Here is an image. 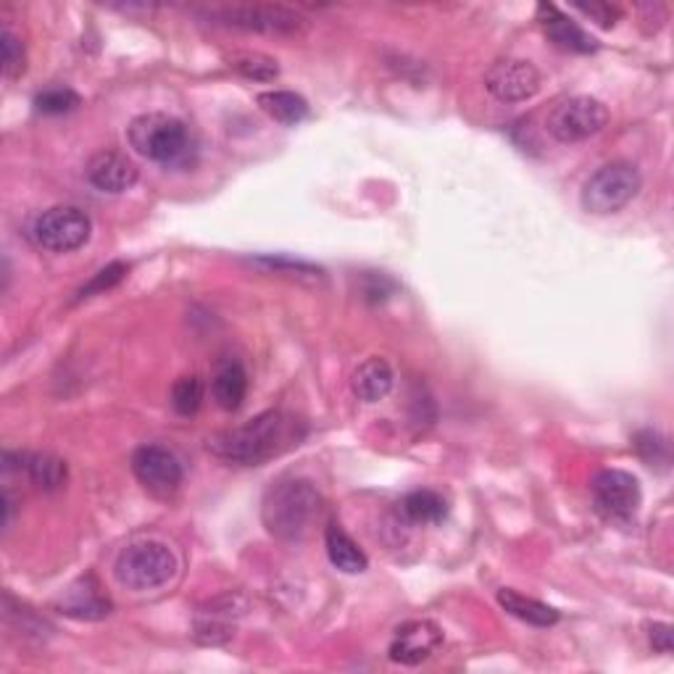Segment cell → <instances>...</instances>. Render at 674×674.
Returning <instances> with one entry per match:
<instances>
[{
	"label": "cell",
	"instance_id": "cell-6",
	"mask_svg": "<svg viewBox=\"0 0 674 674\" xmlns=\"http://www.w3.org/2000/svg\"><path fill=\"white\" fill-rule=\"evenodd\" d=\"M209 19L217 24L232 27V30L243 32H261V34H293L306 32V17L285 6H222V9L209 11Z\"/></svg>",
	"mask_w": 674,
	"mask_h": 674
},
{
	"label": "cell",
	"instance_id": "cell-27",
	"mask_svg": "<svg viewBox=\"0 0 674 674\" xmlns=\"http://www.w3.org/2000/svg\"><path fill=\"white\" fill-rule=\"evenodd\" d=\"M34 105H38V111H42V113H69L80 105V95L69 88H53V90L40 92Z\"/></svg>",
	"mask_w": 674,
	"mask_h": 674
},
{
	"label": "cell",
	"instance_id": "cell-19",
	"mask_svg": "<svg viewBox=\"0 0 674 674\" xmlns=\"http://www.w3.org/2000/svg\"><path fill=\"white\" fill-rule=\"evenodd\" d=\"M21 472H27L40 491H59L69 480L67 461L51 453H21Z\"/></svg>",
	"mask_w": 674,
	"mask_h": 674
},
{
	"label": "cell",
	"instance_id": "cell-12",
	"mask_svg": "<svg viewBox=\"0 0 674 674\" xmlns=\"http://www.w3.org/2000/svg\"><path fill=\"white\" fill-rule=\"evenodd\" d=\"M443 645V630L430 620H411L395 630L393 643H390V658L395 664L416 666L435 654Z\"/></svg>",
	"mask_w": 674,
	"mask_h": 674
},
{
	"label": "cell",
	"instance_id": "cell-29",
	"mask_svg": "<svg viewBox=\"0 0 674 674\" xmlns=\"http://www.w3.org/2000/svg\"><path fill=\"white\" fill-rule=\"evenodd\" d=\"M577 9L585 13V17H591L595 24H601L603 30H612L616 24V19H620V9H614V6L608 3H577Z\"/></svg>",
	"mask_w": 674,
	"mask_h": 674
},
{
	"label": "cell",
	"instance_id": "cell-20",
	"mask_svg": "<svg viewBox=\"0 0 674 674\" xmlns=\"http://www.w3.org/2000/svg\"><path fill=\"white\" fill-rule=\"evenodd\" d=\"M449 514V503L435 491H414L399 503V516L409 524H437Z\"/></svg>",
	"mask_w": 674,
	"mask_h": 674
},
{
	"label": "cell",
	"instance_id": "cell-24",
	"mask_svg": "<svg viewBox=\"0 0 674 674\" xmlns=\"http://www.w3.org/2000/svg\"><path fill=\"white\" fill-rule=\"evenodd\" d=\"M203 403V382L195 374L180 378L172 388V406L180 416H193L198 414Z\"/></svg>",
	"mask_w": 674,
	"mask_h": 674
},
{
	"label": "cell",
	"instance_id": "cell-1",
	"mask_svg": "<svg viewBox=\"0 0 674 674\" xmlns=\"http://www.w3.org/2000/svg\"><path fill=\"white\" fill-rule=\"evenodd\" d=\"M306 435V427L288 411H264L243 427L217 432L209 437L214 456L240 466H261L282 453L295 449Z\"/></svg>",
	"mask_w": 674,
	"mask_h": 674
},
{
	"label": "cell",
	"instance_id": "cell-17",
	"mask_svg": "<svg viewBox=\"0 0 674 674\" xmlns=\"http://www.w3.org/2000/svg\"><path fill=\"white\" fill-rule=\"evenodd\" d=\"M211 393H214L219 409L238 411L243 406L248 395V372L243 364L240 361H227V364L219 366L214 382H211Z\"/></svg>",
	"mask_w": 674,
	"mask_h": 674
},
{
	"label": "cell",
	"instance_id": "cell-23",
	"mask_svg": "<svg viewBox=\"0 0 674 674\" xmlns=\"http://www.w3.org/2000/svg\"><path fill=\"white\" fill-rule=\"evenodd\" d=\"M230 67L253 82H272L280 74L276 61L264 53H235L230 56Z\"/></svg>",
	"mask_w": 674,
	"mask_h": 674
},
{
	"label": "cell",
	"instance_id": "cell-21",
	"mask_svg": "<svg viewBox=\"0 0 674 674\" xmlns=\"http://www.w3.org/2000/svg\"><path fill=\"white\" fill-rule=\"evenodd\" d=\"M261 111L269 113L274 122L280 124H301L303 119H309V103L306 98L298 95L293 90H269L259 95Z\"/></svg>",
	"mask_w": 674,
	"mask_h": 674
},
{
	"label": "cell",
	"instance_id": "cell-11",
	"mask_svg": "<svg viewBox=\"0 0 674 674\" xmlns=\"http://www.w3.org/2000/svg\"><path fill=\"white\" fill-rule=\"evenodd\" d=\"M132 472L145 491L161 495V499L172 495L182 482L180 459L161 445H143V449L134 451Z\"/></svg>",
	"mask_w": 674,
	"mask_h": 674
},
{
	"label": "cell",
	"instance_id": "cell-26",
	"mask_svg": "<svg viewBox=\"0 0 674 674\" xmlns=\"http://www.w3.org/2000/svg\"><path fill=\"white\" fill-rule=\"evenodd\" d=\"M0 48H3V77L6 80H17V77L24 72V46H21L17 34L11 30H3L0 34Z\"/></svg>",
	"mask_w": 674,
	"mask_h": 674
},
{
	"label": "cell",
	"instance_id": "cell-8",
	"mask_svg": "<svg viewBox=\"0 0 674 674\" xmlns=\"http://www.w3.org/2000/svg\"><path fill=\"white\" fill-rule=\"evenodd\" d=\"M608 124V109L603 105L598 98L591 95H577L570 101L559 103L551 111L549 132L559 143H583V140L598 134L603 127Z\"/></svg>",
	"mask_w": 674,
	"mask_h": 674
},
{
	"label": "cell",
	"instance_id": "cell-28",
	"mask_svg": "<svg viewBox=\"0 0 674 674\" xmlns=\"http://www.w3.org/2000/svg\"><path fill=\"white\" fill-rule=\"evenodd\" d=\"M635 449L645 461H651V464H666V461H670V443H666L658 432H637Z\"/></svg>",
	"mask_w": 674,
	"mask_h": 674
},
{
	"label": "cell",
	"instance_id": "cell-10",
	"mask_svg": "<svg viewBox=\"0 0 674 674\" xmlns=\"http://www.w3.org/2000/svg\"><path fill=\"white\" fill-rule=\"evenodd\" d=\"M485 88L501 103H522L541 90V72L530 61L501 59L487 69Z\"/></svg>",
	"mask_w": 674,
	"mask_h": 674
},
{
	"label": "cell",
	"instance_id": "cell-9",
	"mask_svg": "<svg viewBox=\"0 0 674 674\" xmlns=\"http://www.w3.org/2000/svg\"><path fill=\"white\" fill-rule=\"evenodd\" d=\"M591 493L595 511L606 522H630L641 506V482L624 470H603L595 474Z\"/></svg>",
	"mask_w": 674,
	"mask_h": 674
},
{
	"label": "cell",
	"instance_id": "cell-22",
	"mask_svg": "<svg viewBox=\"0 0 674 674\" xmlns=\"http://www.w3.org/2000/svg\"><path fill=\"white\" fill-rule=\"evenodd\" d=\"M328 556L335 570L345 572V574H359L366 570V556L364 551L359 549L356 543L351 541V537L345 535L343 530L338 527V524H332L328 530Z\"/></svg>",
	"mask_w": 674,
	"mask_h": 674
},
{
	"label": "cell",
	"instance_id": "cell-4",
	"mask_svg": "<svg viewBox=\"0 0 674 674\" xmlns=\"http://www.w3.org/2000/svg\"><path fill=\"white\" fill-rule=\"evenodd\" d=\"M177 570H180V564H177L174 551L161 541H140L127 545L119 553L117 566H113L119 585H124L127 591L134 593L164 587L174 577Z\"/></svg>",
	"mask_w": 674,
	"mask_h": 674
},
{
	"label": "cell",
	"instance_id": "cell-25",
	"mask_svg": "<svg viewBox=\"0 0 674 674\" xmlns=\"http://www.w3.org/2000/svg\"><path fill=\"white\" fill-rule=\"evenodd\" d=\"M127 272H130V266L122 264V261H113V264L103 266L98 274H92V280L80 290V293H77V298L82 301V298H92L98 293H105V290L117 288L119 282H122L127 276Z\"/></svg>",
	"mask_w": 674,
	"mask_h": 674
},
{
	"label": "cell",
	"instance_id": "cell-18",
	"mask_svg": "<svg viewBox=\"0 0 674 674\" xmlns=\"http://www.w3.org/2000/svg\"><path fill=\"white\" fill-rule=\"evenodd\" d=\"M499 603L503 612H509L516 620L532 624V627H551V624L559 622V612L549 603L527 598L514 587H501L499 591Z\"/></svg>",
	"mask_w": 674,
	"mask_h": 674
},
{
	"label": "cell",
	"instance_id": "cell-7",
	"mask_svg": "<svg viewBox=\"0 0 674 674\" xmlns=\"http://www.w3.org/2000/svg\"><path fill=\"white\" fill-rule=\"evenodd\" d=\"M92 222L77 205H53L32 224L34 243L51 253H72L90 240Z\"/></svg>",
	"mask_w": 674,
	"mask_h": 674
},
{
	"label": "cell",
	"instance_id": "cell-3",
	"mask_svg": "<svg viewBox=\"0 0 674 674\" xmlns=\"http://www.w3.org/2000/svg\"><path fill=\"white\" fill-rule=\"evenodd\" d=\"M127 138H130V145L143 159L164 167L184 164L190 159V148H193L184 122L161 111L134 117L130 127H127Z\"/></svg>",
	"mask_w": 674,
	"mask_h": 674
},
{
	"label": "cell",
	"instance_id": "cell-5",
	"mask_svg": "<svg viewBox=\"0 0 674 674\" xmlns=\"http://www.w3.org/2000/svg\"><path fill=\"white\" fill-rule=\"evenodd\" d=\"M643 177L627 161H612L601 167L583 188V205L591 214H616L641 193Z\"/></svg>",
	"mask_w": 674,
	"mask_h": 674
},
{
	"label": "cell",
	"instance_id": "cell-16",
	"mask_svg": "<svg viewBox=\"0 0 674 674\" xmlns=\"http://www.w3.org/2000/svg\"><path fill=\"white\" fill-rule=\"evenodd\" d=\"M393 382H395L393 366H390L385 359L372 356L366 359L364 364H359L356 372H353L351 390L359 401L378 403L385 399L390 390H393Z\"/></svg>",
	"mask_w": 674,
	"mask_h": 674
},
{
	"label": "cell",
	"instance_id": "cell-2",
	"mask_svg": "<svg viewBox=\"0 0 674 674\" xmlns=\"http://www.w3.org/2000/svg\"><path fill=\"white\" fill-rule=\"evenodd\" d=\"M319 503L322 499L309 480H280L261 501V520L276 541L295 543L316 520Z\"/></svg>",
	"mask_w": 674,
	"mask_h": 674
},
{
	"label": "cell",
	"instance_id": "cell-30",
	"mask_svg": "<svg viewBox=\"0 0 674 674\" xmlns=\"http://www.w3.org/2000/svg\"><path fill=\"white\" fill-rule=\"evenodd\" d=\"M651 645L658 651V654H672V643H674V633H672V624L656 622L651 624Z\"/></svg>",
	"mask_w": 674,
	"mask_h": 674
},
{
	"label": "cell",
	"instance_id": "cell-14",
	"mask_svg": "<svg viewBox=\"0 0 674 674\" xmlns=\"http://www.w3.org/2000/svg\"><path fill=\"white\" fill-rule=\"evenodd\" d=\"M537 19H541L545 34L553 46H559L562 51L572 53H593L598 51V40L591 38L583 27H577L574 21L556 9L551 3L537 6Z\"/></svg>",
	"mask_w": 674,
	"mask_h": 674
},
{
	"label": "cell",
	"instance_id": "cell-13",
	"mask_svg": "<svg viewBox=\"0 0 674 674\" xmlns=\"http://www.w3.org/2000/svg\"><path fill=\"white\" fill-rule=\"evenodd\" d=\"M84 174H88V182L92 188L109 195L127 193V190L134 188V182H138L140 177L134 161L127 159V155L119 151H101L92 155Z\"/></svg>",
	"mask_w": 674,
	"mask_h": 674
},
{
	"label": "cell",
	"instance_id": "cell-15",
	"mask_svg": "<svg viewBox=\"0 0 674 674\" xmlns=\"http://www.w3.org/2000/svg\"><path fill=\"white\" fill-rule=\"evenodd\" d=\"M61 612L72 620H84L95 622L111 614V601L101 593V587L92 577H84L80 583L69 587V593L63 595Z\"/></svg>",
	"mask_w": 674,
	"mask_h": 674
}]
</instances>
